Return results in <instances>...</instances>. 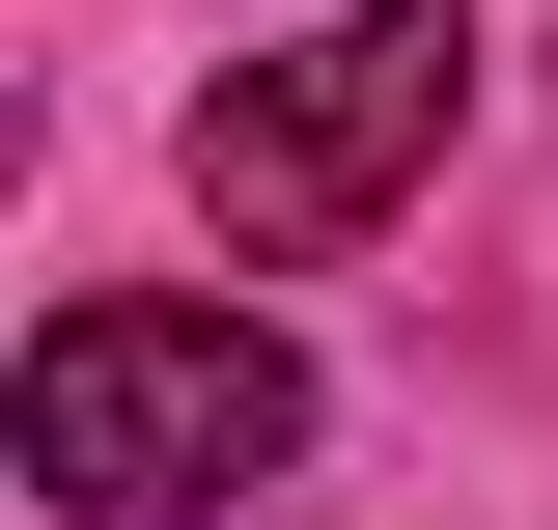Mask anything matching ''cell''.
I'll return each mask as SVG.
<instances>
[{"instance_id": "obj_1", "label": "cell", "mask_w": 558, "mask_h": 530, "mask_svg": "<svg viewBox=\"0 0 558 530\" xmlns=\"http://www.w3.org/2000/svg\"><path fill=\"white\" fill-rule=\"evenodd\" d=\"M279 447H307V363H279L252 308L84 279V308L28 335V503H84V530H196V503H252Z\"/></svg>"}, {"instance_id": "obj_2", "label": "cell", "mask_w": 558, "mask_h": 530, "mask_svg": "<svg viewBox=\"0 0 558 530\" xmlns=\"http://www.w3.org/2000/svg\"><path fill=\"white\" fill-rule=\"evenodd\" d=\"M447 112H475V28H447V0H363V28H307V57H252L196 112V224L223 252H363V224L447 168Z\"/></svg>"}]
</instances>
